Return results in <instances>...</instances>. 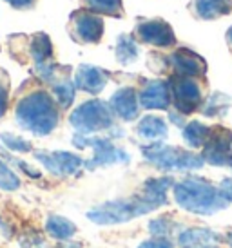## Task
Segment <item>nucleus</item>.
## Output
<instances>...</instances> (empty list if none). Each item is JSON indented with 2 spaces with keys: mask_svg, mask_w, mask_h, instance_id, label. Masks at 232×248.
<instances>
[{
  "mask_svg": "<svg viewBox=\"0 0 232 248\" xmlns=\"http://www.w3.org/2000/svg\"><path fill=\"white\" fill-rule=\"evenodd\" d=\"M138 93L134 87H122L111 96L109 105L113 112L125 122H133L138 118Z\"/></svg>",
  "mask_w": 232,
  "mask_h": 248,
  "instance_id": "2eb2a0df",
  "label": "nucleus"
},
{
  "mask_svg": "<svg viewBox=\"0 0 232 248\" xmlns=\"http://www.w3.org/2000/svg\"><path fill=\"white\" fill-rule=\"evenodd\" d=\"M34 158L46 167V170H49L53 176H58V178L75 176L82 169V165H85L80 156L66 151H36Z\"/></svg>",
  "mask_w": 232,
  "mask_h": 248,
  "instance_id": "1a4fd4ad",
  "label": "nucleus"
},
{
  "mask_svg": "<svg viewBox=\"0 0 232 248\" xmlns=\"http://www.w3.org/2000/svg\"><path fill=\"white\" fill-rule=\"evenodd\" d=\"M133 35L138 42H144L154 47H171L176 44V36H174L171 24H167L162 18L140 22Z\"/></svg>",
  "mask_w": 232,
  "mask_h": 248,
  "instance_id": "9b49d317",
  "label": "nucleus"
},
{
  "mask_svg": "<svg viewBox=\"0 0 232 248\" xmlns=\"http://www.w3.org/2000/svg\"><path fill=\"white\" fill-rule=\"evenodd\" d=\"M212 129L209 125L201 124V122H191L189 125L183 127V141L191 149H199L207 143V140L211 138Z\"/></svg>",
  "mask_w": 232,
  "mask_h": 248,
  "instance_id": "412c9836",
  "label": "nucleus"
},
{
  "mask_svg": "<svg viewBox=\"0 0 232 248\" xmlns=\"http://www.w3.org/2000/svg\"><path fill=\"white\" fill-rule=\"evenodd\" d=\"M171 98V83L164 80H150L138 93L140 105L149 110H167Z\"/></svg>",
  "mask_w": 232,
  "mask_h": 248,
  "instance_id": "f8f14e48",
  "label": "nucleus"
},
{
  "mask_svg": "<svg viewBox=\"0 0 232 248\" xmlns=\"http://www.w3.org/2000/svg\"><path fill=\"white\" fill-rule=\"evenodd\" d=\"M231 107V96H227L223 93H212L211 96L205 100L203 107H201V112L205 116H223L227 114V110Z\"/></svg>",
  "mask_w": 232,
  "mask_h": 248,
  "instance_id": "b1692460",
  "label": "nucleus"
},
{
  "mask_svg": "<svg viewBox=\"0 0 232 248\" xmlns=\"http://www.w3.org/2000/svg\"><path fill=\"white\" fill-rule=\"evenodd\" d=\"M203 159L214 167H232V132L225 127H214L203 145Z\"/></svg>",
  "mask_w": 232,
  "mask_h": 248,
  "instance_id": "6e6552de",
  "label": "nucleus"
},
{
  "mask_svg": "<svg viewBox=\"0 0 232 248\" xmlns=\"http://www.w3.org/2000/svg\"><path fill=\"white\" fill-rule=\"evenodd\" d=\"M144 158L160 170L165 172H187V170H198L205 163L203 156L196 152L183 151L180 147L165 145L162 141H154L150 145L142 147Z\"/></svg>",
  "mask_w": 232,
  "mask_h": 248,
  "instance_id": "20e7f679",
  "label": "nucleus"
},
{
  "mask_svg": "<svg viewBox=\"0 0 232 248\" xmlns=\"http://www.w3.org/2000/svg\"><path fill=\"white\" fill-rule=\"evenodd\" d=\"M140 56V47L134 35H120L116 42V60L122 65L134 63Z\"/></svg>",
  "mask_w": 232,
  "mask_h": 248,
  "instance_id": "6ab92c4d",
  "label": "nucleus"
},
{
  "mask_svg": "<svg viewBox=\"0 0 232 248\" xmlns=\"http://www.w3.org/2000/svg\"><path fill=\"white\" fill-rule=\"evenodd\" d=\"M107 73L100 67L83 63L75 73V85L76 89L89 93V94H100L107 83Z\"/></svg>",
  "mask_w": 232,
  "mask_h": 248,
  "instance_id": "4468645a",
  "label": "nucleus"
},
{
  "mask_svg": "<svg viewBox=\"0 0 232 248\" xmlns=\"http://www.w3.org/2000/svg\"><path fill=\"white\" fill-rule=\"evenodd\" d=\"M31 56H33L36 67L48 63L49 58L53 56V46H51V40H49V36L46 33H38V35L33 36V42H31Z\"/></svg>",
  "mask_w": 232,
  "mask_h": 248,
  "instance_id": "4be33fe9",
  "label": "nucleus"
},
{
  "mask_svg": "<svg viewBox=\"0 0 232 248\" xmlns=\"http://www.w3.org/2000/svg\"><path fill=\"white\" fill-rule=\"evenodd\" d=\"M189 9L199 20H216L232 13V0H192Z\"/></svg>",
  "mask_w": 232,
  "mask_h": 248,
  "instance_id": "f3484780",
  "label": "nucleus"
},
{
  "mask_svg": "<svg viewBox=\"0 0 232 248\" xmlns=\"http://www.w3.org/2000/svg\"><path fill=\"white\" fill-rule=\"evenodd\" d=\"M22 248H44V239L34 232H29L28 235H24V239H20Z\"/></svg>",
  "mask_w": 232,
  "mask_h": 248,
  "instance_id": "c85d7f7f",
  "label": "nucleus"
},
{
  "mask_svg": "<svg viewBox=\"0 0 232 248\" xmlns=\"http://www.w3.org/2000/svg\"><path fill=\"white\" fill-rule=\"evenodd\" d=\"M225 241L229 243V245H231V247H232V230H231V232H229V234H227Z\"/></svg>",
  "mask_w": 232,
  "mask_h": 248,
  "instance_id": "c9c22d12",
  "label": "nucleus"
},
{
  "mask_svg": "<svg viewBox=\"0 0 232 248\" xmlns=\"http://www.w3.org/2000/svg\"><path fill=\"white\" fill-rule=\"evenodd\" d=\"M73 145L78 149L91 147L93 149V158L85 161V167L89 170L98 169V167L115 165V163H129V154L116 147L111 140L107 138H85V134H76L73 138Z\"/></svg>",
  "mask_w": 232,
  "mask_h": 248,
  "instance_id": "423d86ee",
  "label": "nucleus"
},
{
  "mask_svg": "<svg viewBox=\"0 0 232 248\" xmlns=\"http://www.w3.org/2000/svg\"><path fill=\"white\" fill-rule=\"evenodd\" d=\"M219 188H221V192L225 194V198L229 201H232V178H227L221 181V185H219Z\"/></svg>",
  "mask_w": 232,
  "mask_h": 248,
  "instance_id": "473e14b6",
  "label": "nucleus"
},
{
  "mask_svg": "<svg viewBox=\"0 0 232 248\" xmlns=\"http://www.w3.org/2000/svg\"><path fill=\"white\" fill-rule=\"evenodd\" d=\"M55 248H82V245L76 241H71V239H66V241H60V245Z\"/></svg>",
  "mask_w": 232,
  "mask_h": 248,
  "instance_id": "72a5a7b5",
  "label": "nucleus"
},
{
  "mask_svg": "<svg viewBox=\"0 0 232 248\" xmlns=\"http://www.w3.org/2000/svg\"><path fill=\"white\" fill-rule=\"evenodd\" d=\"M69 35L80 44H98L103 36V20L87 9L75 11L69 16Z\"/></svg>",
  "mask_w": 232,
  "mask_h": 248,
  "instance_id": "0eeeda50",
  "label": "nucleus"
},
{
  "mask_svg": "<svg viewBox=\"0 0 232 248\" xmlns=\"http://www.w3.org/2000/svg\"><path fill=\"white\" fill-rule=\"evenodd\" d=\"M174 185L171 178L147 179L142 186L140 194L123 200H113L102 203L98 207L91 208L87 212V219L95 225H120L131 219H136L140 216L152 212L167 203V190Z\"/></svg>",
  "mask_w": 232,
  "mask_h": 248,
  "instance_id": "f257e3e1",
  "label": "nucleus"
},
{
  "mask_svg": "<svg viewBox=\"0 0 232 248\" xmlns=\"http://www.w3.org/2000/svg\"><path fill=\"white\" fill-rule=\"evenodd\" d=\"M75 89L76 85L71 83L69 80H62V82H56L53 85V94H55V100L58 102L62 109H67L69 105L73 104L75 100Z\"/></svg>",
  "mask_w": 232,
  "mask_h": 248,
  "instance_id": "393cba45",
  "label": "nucleus"
},
{
  "mask_svg": "<svg viewBox=\"0 0 232 248\" xmlns=\"http://www.w3.org/2000/svg\"><path fill=\"white\" fill-rule=\"evenodd\" d=\"M18 186H20V178L0 159V188L11 192V190H17Z\"/></svg>",
  "mask_w": 232,
  "mask_h": 248,
  "instance_id": "bb28decb",
  "label": "nucleus"
},
{
  "mask_svg": "<svg viewBox=\"0 0 232 248\" xmlns=\"http://www.w3.org/2000/svg\"><path fill=\"white\" fill-rule=\"evenodd\" d=\"M46 230L53 239L66 241L76 234V225L73 221L62 217V216H49L46 221Z\"/></svg>",
  "mask_w": 232,
  "mask_h": 248,
  "instance_id": "aec40b11",
  "label": "nucleus"
},
{
  "mask_svg": "<svg viewBox=\"0 0 232 248\" xmlns=\"http://www.w3.org/2000/svg\"><path fill=\"white\" fill-rule=\"evenodd\" d=\"M7 87H6V83H2L0 82V118L4 116V112H6V109H7Z\"/></svg>",
  "mask_w": 232,
  "mask_h": 248,
  "instance_id": "7c9ffc66",
  "label": "nucleus"
},
{
  "mask_svg": "<svg viewBox=\"0 0 232 248\" xmlns=\"http://www.w3.org/2000/svg\"><path fill=\"white\" fill-rule=\"evenodd\" d=\"M171 96L176 110L182 114H191L201 105V89L196 80L187 76H176L171 82Z\"/></svg>",
  "mask_w": 232,
  "mask_h": 248,
  "instance_id": "9d476101",
  "label": "nucleus"
},
{
  "mask_svg": "<svg viewBox=\"0 0 232 248\" xmlns=\"http://www.w3.org/2000/svg\"><path fill=\"white\" fill-rule=\"evenodd\" d=\"M83 7L96 15H109V16H122L123 4L122 0H82Z\"/></svg>",
  "mask_w": 232,
  "mask_h": 248,
  "instance_id": "5701e85b",
  "label": "nucleus"
},
{
  "mask_svg": "<svg viewBox=\"0 0 232 248\" xmlns=\"http://www.w3.org/2000/svg\"><path fill=\"white\" fill-rule=\"evenodd\" d=\"M169 62L178 73V76H187V78H199L207 73V62L203 58L194 53L191 49L182 47L174 51L169 56Z\"/></svg>",
  "mask_w": 232,
  "mask_h": 248,
  "instance_id": "ddd939ff",
  "label": "nucleus"
},
{
  "mask_svg": "<svg viewBox=\"0 0 232 248\" xmlns=\"http://www.w3.org/2000/svg\"><path fill=\"white\" fill-rule=\"evenodd\" d=\"M0 140H2V143L6 145L9 151L13 152H20V154H26L33 149V145L29 143L28 140L20 138V136H15V134H9V132H2L0 134Z\"/></svg>",
  "mask_w": 232,
  "mask_h": 248,
  "instance_id": "a878e982",
  "label": "nucleus"
},
{
  "mask_svg": "<svg viewBox=\"0 0 232 248\" xmlns=\"http://www.w3.org/2000/svg\"><path fill=\"white\" fill-rule=\"evenodd\" d=\"M136 132H138V136H142L144 140L154 143V141H162V140L167 138L169 129H167V124H165L164 118L149 114V116H145L140 120V124H138V127H136Z\"/></svg>",
  "mask_w": 232,
  "mask_h": 248,
  "instance_id": "a211bd4d",
  "label": "nucleus"
},
{
  "mask_svg": "<svg viewBox=\"0 0 232 248\" xmlns=\"http://www.w3.org/2000/svg\"><path fill=\"white\" fill-rule=\"evenodd\" d=\"M69 124L80 134H93V132L111 129L115 125V112L107 102L95 98L78 105L71 112Z\"/></svg>",
  "mask_w": 232,
  "mask_h": 248,
  "instance_id": "39448f33",
  "label": "nucleus"
},
{
  "mask_svg": "<svg viewBox=\"0 0 232 248\" xmlns=\"http://www.w3.org/2000/svg\"><path fill=\"white\" fill-rule=\"evenodd\" d=\"M227 44H229L232 49V26L229 28V31H227Z\"/></svg>",
  "mask_w": 232,
  "mask_h": 248,
  "instance_id": "f704fd0d",
  "label": "nucleus"
},
{
  "mask_svg": "<svg viewBox=\"0 0 232 248\" xmlns=\"http://www.w3.org/2000/svg\"><path fill=\"white\" fill-rule=\"evenodd\" d=\"M9 6H13L15 9H28L34 4V0H6Z\"/></svg>",
  "mask_w": 232,
  "mask_h": 248,
  "instance_id": "2f4dec72",
  "label": "nucleus"
},
{
  "mask_svg": "<svg viewBox=\"0 0 232 248\" xmlns=\"http://www.w3.org/2000/svg\"><path fill=\"white\" fill-rule=\"evenodd\" d=\"M18 127L34 136H48L56 129L60 114L55 98L46 91H33L22 98L15 109Z\"/></svg>",
  "mask_w": 232,
  "mask_h": 248,
  "instance_id": "7ed1b4c3",
  "label": "nucleus"
},
{
  "mask_svg": "<svg viewBox=\"0 0 232 248\" xmlns=\"http://www.w3.org/2000/svg\"><path fill=\"white\" fill-rule=\"evenodd\" d=\"M174 227H176V223L172 219H169V217H158V219L149 223L150 232L156 235H162V237H169L171 232L174 230Z\"/></svg>",
  "mask_w": 232,
  "mask_h": 248,
  "instance_id": "cd10ccee",
  "label": "nucleus"
},
{
  "mask_svg": "<svg viewBox=\"0 0 232 248\" xmlns=\"http://www.w3.org/2000/svg\"><path fill=\"white\" fill-rule=\"evenodd\" d=\"M174 200L180 207L191 214L212 216L229 207L231 201L225 198L219 186H214L203 178H185L172 185Z\"/></svg>",
  "mask_w": 232,
  "mask_h": 248,
  "instance_id": "f03ea898",
  "label": "nucleus"
},
{
  "mask_svg": "<svg viewBox=\"0 0 232 248\" xmlns=\"http://www.w3.org/2000/svg\"><path fill=\"white\" fill-rule=\"evenodd\" d=\"M223 237L211 228H187L178 235L182 248H219Z\"/></svg>",
  "mask_w": 232,
  "mask_h": 248,
  "instance_id": "dca6fc26",
  "label": "nucleus"
},
{
  "mask_svg": "<svg viewBox=\"0 0 232 248\" xmlns=\"http://www.w3.org/2000/svg\"><path fill=\"white\" fill-rule=\"evenodd\" d=\"M138 248H174L172 243L167 237H156V239H147Z\"/></svg>",
  "mask_w": 232,
  "mask_h": 248,
  "instance_id": "c756f323",
  "label": "nucleus"
}]
</instances>
